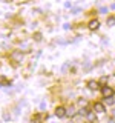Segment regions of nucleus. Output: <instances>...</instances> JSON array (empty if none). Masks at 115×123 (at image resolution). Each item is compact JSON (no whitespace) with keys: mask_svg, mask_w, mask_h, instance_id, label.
I'll use <instances>...</instances> for the list:
<instances>
[{"mask_svg":"<svg viewBox=\"0 0 115 123\" xmlns=\"http://www.w3.org/2000/svg\"><path fill=\"white\" fill-rule=\"evenodd\" d=\"M98 26H100V23H98V20H91L89 22V29H98Z\"/></svg>","mask_w":115,"mask_h":123,"instance_id":"39448f33","label":"nucleus"},{"mask_svg":"<svg viewBox=\"0 0 115 123\" xmlns=\"http://www.w3.org/2000/svg\"><path fill=\"white\" fill-rule=\"evenodd\" d=\"M101 92H103V95H104L106 98H109V97H112V95H114V89H112V88H109V86H103Z\"/></svg>","mask_w":115,"mask_h":123,"instance_id":"f257e3e1","label":"nucleus"},{"mask_svg":"<svg viewBox=\"0 0 115 123\" xmlns=\"http://www.w3.org/2000/svg\"><path fill=\"white\" fill-rule=\"evenodd\" d=\"M80 12V8H74V9H72V14H78Z\"/></svg>","mask_w":115,"mask_h":123,"instance_id":"9b49d317","label":"nucleus"},{"mask_svg":"<svg viewBox=\"0 0 115 123\" xmlns=\"http://www.w3.org/2000/svg\"><path fill=\"white\" fill-rule=\"evenodd\" d=\"M107 12V8L106 6H101V8H100V14H106Z\"/></svg>","mask_w":115,"mask_h":123,"instance_id":"1a4fd4ad","label":"nucleus"},{"mask_svg":"<svg viewBox=\"0 0 115 123\" xmlns=\"http://www.w3.org/2000/svg\"><path fill=\"white\" fill-rule=\"evenodd\" d=\"M89 112H91V111L87 109V108H84V109H81V111H80V114H83V115H87Z\"/></svg>","mask_w":115,"mask_h":123,"instance_id":"6e6552de","label":"nucleus"},{"mask_svg":"<svg viewBox=\"0 0 115 123\" xmlns=\"http://www.w3.org/2000/svg\"><path fill=\"white\" fill-rule=\"evenodd\" d=\"M94 109L97 111V112L103 114V112L106 111V108H104V105H103V103H95V105H94Z\"/></svg>","mask_w":115,"mask_h":123,"instance_id":"20e7f679","label":"nucleus"},{"mask_svg":"<svg viewBox=\"0 0 115 123\" xmlns=\"http://www.w3.org/2000/svg\"><path fill=\"white\" fill-rule=\"evenodd\" d=\"M87 120H91V122L95 120V114L94 112H89V114H87Z\"/></svg>","mask_w":115,"mask_h":123,"instance_id":"0eeeda50","label":"nucleus"},{"mask_svg":"<svg viewBox=\"0 0 115 123\" xmlns=\"http://www.w3.org/2000/svg\"><path fill=\"white\" fill-rule=\"evenodd\" d=\"M107 25H109V26H114L115 25V18L114 17H109V18H107Z\"/></svg>","mask_w":115,"mask_h":123,"instance_id":"423d86ee","label":"nucleus"},{"mask_svg":"<svg viewBox=\"0 0 115 123\" xmlns=\"http://www.w3.org/2000/svg\"><path fill=\"white\" fill-rule=\"evenodd\" d=\"M78 105H80V106H83V105H86V100H78Z\"/></svg>","mask_w":115,"mask_h":123,"instance_id":"ddd939ff","label":"nucleus"},{"mask_svg":"<svg viewBox=\"0 0 115 123\" xmlns=\"http://www.w3.org/2000/svg\"><path fill=\"white\" fill-rule=\"evenodd\" d=\"M64 6H66V8H71L72 3H71V2H66V3H64Z\"/></svg>","mask_w":115,"mask_h":123,"instance_id":"4468645a","label":"nucleus"},{"mask_svg":"<svg viewBox=\"0 0 115 123\" xmlns=\"http://www.w3.org/2000/svg\"><path fill=\"white\" fill-rule=\"evenodd\" d=\"M34 37H35V40H37V42H40V40H41V36H40V34H35Z\"/></svg>","mask_w":115,"mask_h":123,"instance_id":"f8f14e48","label":"nucleus"},{"mask_svg":"<svg viewBox=\"0 0 115 123\" xmlns=\"http://www.w3.org/2000/svg\"><path fill=\"white\" fill-rule=\"evenodd\" d=\"M87 88L92 89V91H95V89H98V88H100V83L97 82V80H91V82L87 83Z\"/></svg>","mask_w":115,"mask_h":123,"instance_id":"7ed1b4c3","label":"nucleus"},{"mask_svg":"<svg viewBox=\"0 0 115 123\" xmlns=\"http://www.w3.org/2000/svg\"><path fill=\"white\" fill-rule=\"evenodd\" d=\"M55 115H57L58 118H63L64 115H66V109H64L63 106H58V108L55 109Z\"/></svg>","mask_w":115,"mask_h":123,"instance_id":"f03ea898","label":"nucleus"},{"mask_svg":"<svg viewBox=\"0 0 115 123\" xmlns=\"http://www.w3.org/2000/svg\"><path fill=\"white\" fill-rule=\"evenodd\" d=\"M106 103H107V105H114V98H106Z\"/></svg>","mask_w":115,"mask_h":123,"instance_id":"9d476101","label":"nucleus"}]
</instances>
